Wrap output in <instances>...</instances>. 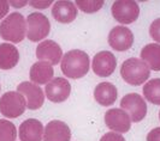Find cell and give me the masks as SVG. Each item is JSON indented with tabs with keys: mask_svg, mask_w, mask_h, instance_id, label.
<instances>
[{
	"mask_svg": "<svg viewBox=\"0 0 160 141\" xmlns=\"http://www.w3.org/2000/svg\"><path fill=\"white\" fill-rule=\"evenodd\" d=\"M90 60L86 52L73 49L64 54L62 59L60 70L65 77L71 79L83 78L89 70Z\"/></svg>",
	"mask_w": 160,
	"mask_h": 141,
	"instance_id": "6da1fadb",
	"label": "cell"
},
{
	"mask_svg": "<svg viewBox=\"0 0 160 141\" xmlns=\"http://www.w3.org/2000/svg\"><path fill=\"white\" fill-rule=\"evenodd\" d=\"M27 34V20L19 12H13L8 15L0 23V36L1 39L12 42L19 43L22 42Z\"/></svg>",
	"mask_w": 160,
	"mask_h": 141,
	"instance_id": "7a4b0ae2",
	"label": "cell"
},
{
	"mask_svg": "<svg viewBox=\"0 0 160 141\" xmlns=\"http://www.w3.org/2000/svg\"><path fill=\"white\" fill-rule=\"evenodd\" d=\"M120 75L128 84L132 86H138L149 78L151 70L141 59L131 57L122 63Z\"/></svg>",
	"mask_w": 160,
	"mask_h": 141,
	"instance_id": "3957f363",
	"label": "cell"
},
{
	"mask_svg": "<svg viewBox=\"0 0 160 141\" xmlns=\"http://www.w3.org/2000/svg\"><path fill=\"white\" fill-rule=\"evenodd\" d=\"M25 108V98L17 91H8L0 97V112L5 117H19L21 115H23Z\"/></svg>",
	"mask_w": 160,
	"mask_h": 141,
	"instance_id": "277c9868",
	"label": "cell"
},
{
	"mask_svg": "<svg viewBox=\"0 0 160 141\" xmlns=\"http://www.w3.org/2000/svg\"><path fill=\"white\" fill-rule=\"evenodd\" d=\"M51 30L48 18L40 12H32L27 17V37L32 42L46 39Z\"/></svg>",
	"mask_w": 160,
	"mask_h": 141,
	"instance_id": "5b68a950",
	"label": "cell"
},
{
	"mask_svg": "<svg viewBox=\"0 0 160 141\" xmlns=\"http://www.w3.org/2000/svg\"><path fill=\"white\" fill-rule=\"evenodd\" d=\"M113 18L122 24H131L140 16V7L135 0H116L111 7Z\"/></svg>",
	"mask_w": 160,
	"mask_h": 141,
	"instance_id": "8992f818",
	"label": "cell"
},
{
	"mask_svg": "<svg viewBox=\"0 0 160 141\" xmlns=\"http://www.w3.org/2000/svg\"><path fill=\"white\" fill-rule=\"evenodd\" d=\"M120 109L129 115L132 122L142 121L147 114V104L138 93L125 94L120 101Z\"/></svg>",
	"mask_w": 160,
	"mask_h": 141,
	"instance_id": "52a82bcc",
	"label": "cell"
},
{
	"mask_svg": "<svg viewBox=\"0 0 160 141\" xmlns=\"http://www.w3.org/2000/svg\"><path fill=\"white\" fill-rule=\"evenodd\" d=\"M17 92L23 96L27 102V108L30 110H38L43 105L45 93L40 86L32 84V81H23L17 86Z\"/></svg>",
	"mask_w": 160,
	"mask_h": 141,
	"instance_id": "ba28073f",
	"label": "cell"
},
{
	"mask_svg": "<svg viewBox=\"0 0 160 141\" xmlns=\"http://www.w3.org/2000/svg\"><path fill=\"white\" fill-rule=\"evenodd\" d=\"M108 44L117 52H125L134 44V34L127 26L117 25L108 34Z\"/></svg>",
	"mask_w": 160,
	"mask_h": 141,
	"instance_id": "9c48e42d",
	"label": "cell"
},
{
	"mask_svg": "<svg viewBox=\"0 0 160 141\" xmlns=\"http://www.w3.org/2000/svg\"><path fill=\"white\" fill-rule=\"evenodd\" d=\"M105 123L114 133H127L130 130L131 120L129 115L120 108H112L105 114Z\"/></svg>",
	"mask_w": 160,
	"mask_h": 141,
	"instance_id": "30bf717a",
	"label": "cell"
},
{
	"mask_svg": "<svg viewBox=\"0 0 160 141\" xmlns=\"http://www.w3.org/2000/svg\"><path fill=\"white\" fill-rule=\"evenodd\" d=\"M117 67V60L116 56L108 52V50H102L99 52L95 56L93 57V62H92V68L93 72L99 77H110L112 75Z\"/></svg>",
	"mask_w": 160,
	"mask_h": 141,
	"instance_id": "8fae6325",
	"label": "cell"
},
{
	"mask_svg": "<svg viewBox=\"0 0 160 141\" xmlns=\"http://www.w3.org/2000/svg\"><path fill=\"white\" fill-rule=\"evenodd\" d=\"M46 97L53 103L65 102L71 92V85L65 78H54L46 85Z\"/></svg>",
	"mask_w": 160,
	"mask_h": 141,
	"instance_id": "7c38bea8",
	"label": "cell"
},
{
	"mask_svg": "<svg viewBox=\"0 0 160 141\" xmlns=\"http://www.w3.org/2000/svg\"><path fill=\"white\" fill-rule=\"evenodd\" d=\"M36 57L40 61L57 65L63 59V50L57 42L52 39H45L36 47Z\"/></svg>",
	"mask_w": 160,
	"mask_h": 141,
	"instance_id": "4fadbf2b",
	"label": "cell"
},
{
	"mask_svg": "<svg viewBox=\"0 0 160 141\" xmlns=\"http://www.w3.org/2000/svg\"><path fill=\"white\" fill-rule=\"evenodd\" d=\"M71 130L63 121L53 120L48 122L43 132V141H70Z\"/></svg>",
	"mask_w": 160,
	"mask_h": 141,
	"instance_id": "5bb4252c",
	"label": "cell"
},
{
	"mask_svg": "<svg viewBox=\"0 0 160 141\" xmlns=\"http://www.w3.org/2000/svg\"><path fill=\"white\" fill-rule=\"evenodd\" d=\"M52 16L59 23H71L77 17V6L69 0H59L52 6Z\"/></svg>",
	"mask_w": 160,
	"mask_h": 141,
	"instance_id": "9a60e30c",
	"label": "cell"
},
{
	"mask_svg": "<svg viewBox=\"0 0 160 141\" xmlns=\"http://www.w3.org/2000/svg\"><path fill=\"white\" fill-rule=\"evenodd\" d=\"M45 128L36 118H28L19 125L18 135L21 141H41L43 139Z\"/></svg>",
	"mask_w": 160,
	"mask_h": 141,
	"instance_id": "2e32d148",
	"label": "cell"
},
{
	"mask_svg": "<svg viewBox=\"0 0 160 141\" xmlns=\"http://www.w3.org/2000/svg\"><path fill=\"white\" fill-rule=\"evenodd\" d=\"M54 70L52 65L45 61H38L32 66L29 72V78L32 84L36 85H43L48 84L53 78Z\"/></svg>",
	"mask_w": 160,
	"mask_h": 141,
	"instance_id": "e0dca14e",
	"label": "cell"
},
{
	"mask_svg": "<svg viewBox=\"0 0 160 141\" xmlns=\"http://www.w3.org/2000/svg\"><path fill=\"white\" fill-rule=\"evenodd\" d=\"M117 96H118L117 87L112 83H108V81L98 84L94 90V98L102 107L112 105L117 99Z\"/></svg>",
	"mask_w": 160,
	"mask_h": 141,
	"instance_id": "ac0fdd59",
	"label": "cell"
},
{
	"mask_svg": "<svg viewBox=\"0 0 160 141\" xmlns=\"http://www.w3.org/2000/svg\"><path fill=\"white\" fill-rule=\"evenodd\" d=\"M19 61V52L11 43L0 44V70H11Z\"/></svg>",
	"mask_w": 160,
	"mask_h": 141,
	"instance_id": "d6986e66",
	"label": "cell"
},
{
	"mask_svg": "<svg viewBox=\"0 0 160 141\" xmlns=\"http://www.w3.org/2000/svg\"><path fill=\"white\" fill-rule=\"evenodd\" d=\"M140 57L148 66L149 70L155 72L160 70V44L158 43L146 44L141 50Z\"/></svg>",
	"mask_w": 160,
	"mask_h": 141,
	"instance_id": "ffe728a7",
	"label": "cell"
},
{
	"mask_svg": "<svg viewBox=\"0 0 160 141\" xmlns=\"http://www.w3.org/2000/svg\"><path fill=\"white\" fill-rule=\"evenodd\" d=\"M143 96L148 102L160 105V78L151 79L144 85Z\"/></svg>",
	"mask_w": 160,
	"mask_h": 141,
	"instance_id": "44dd1931",
	"label": "cell"
},
{
	"mask_svg": "<svg viewBox=\"0 0 160 141\" xmlns=\"http://www.w3.org/2000/svg\"><path fill=\"white\" fill-rule=\"evenodd\" d=\"M16 125L8 120H0V141H16Z\"/></svg>",
	"mask_w": 160,
	"mask_h": 141,
	"instance_id": "7402d4cb",
	"label": "cell"
},
{
	"mask_svg": "<svg viewBox=\"0 0 160 141\" xmlns=\"http://www.w3.org/2000/svg\"><path fill=\"white\" fill-rule=\"evenodd\" d=\"M104 0H77L75 5L86 13H95L104 6Z\"/></svg>",
	"mask_w": 160,
	"mask_h": 141,
	"instance_id": "603a6c76",
	"label": "cell"
},
{
	"mask_svg": "<svg viewBox=\"0 0 160 141\" xmlns=\"http://www.w3.org/2000/svg\"><path fill=\"white\" fill-rule=\"evenodd\" d=\"M149 35L155 42L160 44V18L154 19L149 26Z\"/></svg>",
	"mask_w": 160,
	"mask_h": 141,
	"instance_id": "cb8c5ba5",
	"label": "cell"
},
{
	"mask_svg": "<svg viewBox=\"0 0 160 141\" xmlns=\"http://www.w3.org/2000/svg\"><path fill=\"white\" fill-rule=\"evenodd\" d=\"M100 141H125L124 136L122 134L114 133V132H108V133L104 134L101 136Z\"/></svg>",
	"mask_w": 160,
	"mask_h": 141,
	"instance_id": "d4e9b609",
	"label": "cell"
},
{
	"mask_svg": "<svg viewBox=\"0 0 160 141\" xmlns=\"http://www.w3.org/2000/svg\"><path fill=\"white\" fill-rule=\"evenodd\" d=\"M28 4H29L32 7L42 10V8H47V7H49L51 5H53V1H51V0H47V1H30V2H28Z\"/></svg>",
	"mask_w": 160,
	"mask_h": 141,
	"instance_id": "484cf974",
	"label": "cell"
},
{
	"mask_svg": "<svg viewBox=\"0 0 160 141\" xmlns=\"http://www.w3.org/2000/svg\"><path fill=\"white\" fill-rule=\"evenodd\" d=\"M147 141H160V127L154 128L148 133Z\"/></svg>",
	"mask_w": 160,
	"mask_h": 141,
	"instance_id": "4316f807",
	"label": "cell"
},
{
	"mask_svg": "<svg viewBox=\"0 0 160 141\" xmlns=\"http://www.w3.org/2000/svg\"><path fill=\"white\" fill-rule=\"evenodd\" d=\"M10 10V4L6 0H0V19H2L8 13Z\"/></svg>",
	"mask_w": 160,
	"mask_h": 141,
	"instance_id": "83f0119b",
	"label": "cell"
},
{
	"mask_svg": "<svg viewBox=\"0 0 160 141\" xmlns=\"http://www.w3.org/2000/svg\"><path fill=\"white\" fill-rule=\"evenodd\" d=\"M8 4L11 5V6H13V7L16 8H19V7H23L25 5H28V1L27 0H21V1H8Z\"/></svg>",
	"mask_w": 160,
	"mask_h": 141,
	"instance_id": "f1b7e54d",
	"label": "cell"
},
{
	"mask_svg": "<svg viewBox=\"0 0 160 141\" xmlns=\"http://www.w3.org/2000/svg\"><path fill=\"white\" fill-rule=\"evenodd\" d=\"M159 120H160V111H159Z\"/></svg>",
	"mask_w": 160,
	"mask_h": 141,
	"instance_id": "f546056e",
	"label": "cell"
}]
</instances>
